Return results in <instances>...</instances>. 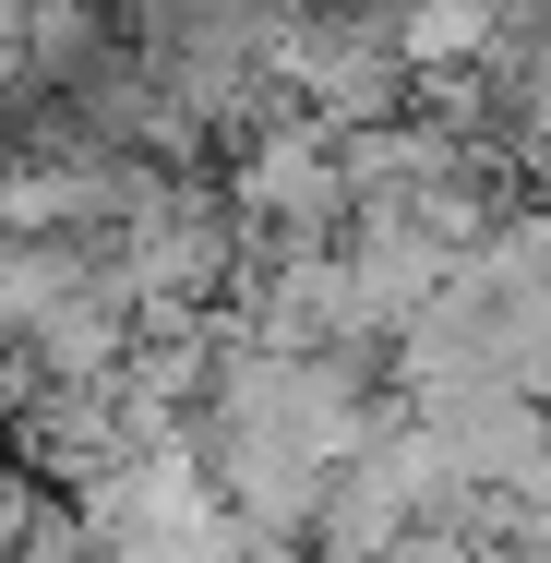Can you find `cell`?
I'll use <instances>...</instances> for the list:
<instances>
[{"label": "cell", "instance_id": "6da1fadb", "mask_svg": "<svg viewBox=\"0 0 551 563\" xmlns=\"http://www.w3.org/2000/svg\"><path fill=\"white\" fill-rule=\"evenodd\" d=\"M467 24H480V12H467V0H432V12H420V36H408V48H432V60H443V48H467Z\"/></svg>", "mask_w": 551, "mask_h": 563}]
</instances>
